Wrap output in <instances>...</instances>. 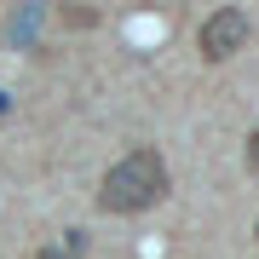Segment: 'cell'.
<instances>
[{
	"label": "cell",
	"mask_w": 259,
	"mask_h": 259,
	"mask_svg": "<svg viewBox=\"0 0 259 259\" xmlns=\"http://www.w3.org/2000/svg\"><path fill=\"white\" fill-rule=\"evenodd\" d=\"M167 196V161L156 144H139L127 150L110 173L98 179V207L104 213H144Z\"/></svg>",
	"instance_id": "6da1fadb"
},
{
	"label": "cell",
	"mask_w": 259,
	"mask_h": 259,
	"mask_svg": "<svg viewBox=\"0 0 259 259\" xmlns=\"http://www.w3.org/2000/svg\"><path fill=\"white\" fill-rule=\"evenodd\" d=\"M242 40H248V12H242V6H219V12H207L196 47H202L207 64H225L231 52H242Z\"/></svg>",
	"instance_id": "7a4b0ae2"
},
{
	"label": "cell",
	"mask_w": 259,
	"mask_h": 259,
	"mask_svg": "<svg viewBox=\"0 0 259 259\" xmlns=\"http://www.w3.org/2000/svg\"><path fill=\"white\" fill-rule=\"evenodd\" d=\"M35 259H87V231H64V242L40 248Z\"/></svg>",
	"instance_id": "3957f363"
},
{
	"label": "cell",
	"mask_w": 259,
	"mask_h": 259,
	"mask_svg": "<svg viewBox=\"0 0 259 259\" xmlns=\"http://www.w3.org/2000/svg\"><path fill=\"white\" fill-rule=\"evenodd\" d=\"M58 18H64L69 29H93V23H98V6H64Z\"/></svg>",
	"instance_id": "277c9868"
},
{
	"label": "cell",
	"mask_w": 259,
	"mask_h": 259,
	"mask_svg": "<svg viewBox=\"0 0 259 259\" xmlns=\"http://www.w3.org/2000/svg\"><path fill=\"white\" fill-rule=\"evenodd\" d=\"M242 167H248V173H259V127L248 133V150H242Z\"/></svg>",
	"instance_id": "5b68a950"
},
{
	"label": "cell",
	"mask_w": 259,
	"mask_h": 259,
	"mask_svg": "<svg viewBox=\"0 0 259 259\" xmlns=\"http://www.w3.org/2000/svg\"><path fill=\"white\" fill-rule=\"evenodd\" d=\"M253 236H259V225H253Z\"/></svg>",
	"instance_id": "8992f818"
}]
</instances>
